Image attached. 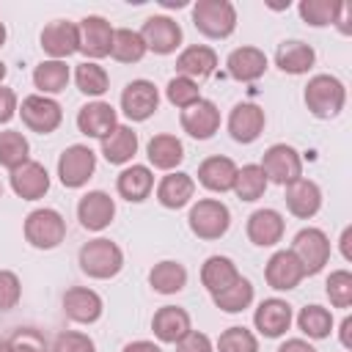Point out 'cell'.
Here are the masks:
<instances>
[{
	"label": "cell",
	"mask_w": 352,
	"mask_h": 352,
	"mask_svg": "<svg viewBox=\"0 0 352 352\" xmlns=\"http://www.w3.org/2000/svg\"><path fill=\"white\" fill-rule=\"evenodd\" d=\"M80 270L94 278V280H107V278H116L124 267V250L113 242V239H104V236H96V239H88L82 248H80Z\"/></svg>",
	"instance_id": "6da1fadb"
},
{
	"label": "cell",
	"mask_w": 352,
	"mask_h": 352,
	"mask_svg": "<svg viewBox=\"0 0 352 352\" xmlns=\"http://www.w3.org/2000/svg\"><path fill=\"white\" fill-rule=\"evenodd\" d=\"M302 99L316 118H336L346 104V88L333 74H314L305 85Z\"/></svg>",
	"instance_id": "7a4b0ae2"
},
{
	"label": "cell",
	"mask_w": 352,
	"mask_h": 352,
	"mask_svg": "<svg viewBox=\"0 0 352 352\" xmlns=\"http://www.w3.org/2000/svg\"><path fill=\"white\" fill-rule=\"evenodd\" d=\"M192 25L206 38H228L236 30V8L231 0H198L192 6Z\"/></svg>",
	"instance_id": "3957f363"
},
{
	"label": "cell",
	"mask_w": 352,
	"mask_h": 352,
	"mask_svg": "<svg viewBox=\"0 0 352 352\" xmlns=\"http://www.w3.org/2000/svg\"><path fill=\"white\" fill-rule=\"evenodd\" d=\"M22 231H25L28 245H33L36 250H52L66 239V220L58 209L41 206L25 217Z\"/></svg>",
	"instance_id": "277c9868"
},
{
	"label": "cell",
	"mask_w": 352,
	"mask_h": 352,
	"mask_svg": "<svg viewBox=\"0 0 352 352\" xmlns=\"http://www.w3.org/2000/svg\"><path fill=\"white\" fill-rule=\"evenodd\" d=\"M187 223H190V231L198 236V239H220L228 226H231V212L223 201L217 198H201L190 206V214H187Z\"/></svg>",
	"instance_id": "5b68a950"
},
{
	"label": "cell",
	"mask_w": 352,
	"mask_h": 352,
	"mask_svg": "<svg viewBox=\"0 0 352 352\" xmlns=\"http://www.w3.org/2000/svg\"><path fill=\"white\" fill-rule=\"evenodd\" d=\"M294 258L300 261L302 272L305 275H319L324 270V264L330 261V239L322 228H300L292 239V248Z\"/></svg>",
	"instance_id": "8992f818"
},
{
	"label": "cell",
	"mask_w": 352,
	"mask_h": 352,
	"mask_svg": "<svg viewBox=\"0 0 352 352\" xmlns=\"http://www.w3.org/2000/svg\"><path fill=\"white\" fill-rule=\"evenodd\" d=\"M261 170L267 176V182L286 187V184L302 179V157L289 143H272L261 157Z\"/></svg>",
	"instance_id": "52a82bcc"
},
{
	"label": "cell",
	"mask_w": 352,
	"mask_h": 352,
	"mask_svg": "<svg viewBox=\"0 0 352 352\" xmlns=\"http://www.w3.org/2000/svg\"><path fill=\"white\" fill-rule=\"evenodd\" d=\"M138 33H140L146 50L154 52V55H170V52H176V50L182 47V38H184L182 25H179L173 16H168V14H154V16H148V19L140 25Z\"/></svg>",
	"instance_id": "ba28073f"
},
{
	"label": "cell",
	"mask_w": 352,
	"mask_h": 352,
	"mask_svg": "<svg viewBox=\"0 0 352 352\" xmlns=\"http://www.w3.org/2000/svg\"><path fill=\"white\" fill-rule=\"evenodd\" d=\"M94 170H96V154L85 143H74L58 157V179L69 190H77V187L88 184Z\"/></svg>",
	"instance_id": "9c48e42d"
},
{
	"label": "cell",
	"mask_w": 352,
	"mask_h": 352,
	"mask_svg": "<svg viewBox=\"0 0 352 352\" xmlns=\"http://www.w3.org/2000/svg\"><path fill=\"white\" fill-rule=\"evenodd\" d=\"M19 116H22V124L30 129V132H38V135H50L60 126L63 121V110L60 104L52 99V96H41V94H30L22 99L19 104Z\"/></svg>",
	"instance_id": "30bf717a"
},
{
	"label": "cell",
	"mask_w": 352,
	"mask_h": 352,
	"mask_svg": "<svg viewBox=\"0 0 352 352\" xmlns=\"http://www.w3.org/2000/svg\"><path fill=\"white\" fill-rule=\"evenodd\" d=\"M77 30H80V52L88 60H99V58H107L110 55L116 28L104 16L88 14V16H82L77 22Z\"/></svg>",
	"instance_id": "8fae6325"
},
{
	"label": "cell",
	"mask_w": 352,
	"mask_h": 352,
	"mask_svg": "<svg viewBox=\"0 0 352 352\" xmlns=\"http://www.w3.org/2000/svg\"><path fill=\"white\" fill-rule=\"evenodd\" d=\"M160 107V91L151 80H132L121 91V113L129 121H148Z\"/></svg>",
	"instance_id": "7c38bea8"
},
{
	"label": "cell",
	"mask_w": 352,
	"mask_h": 352,
	"mask_svg": "<svg viewBox=\"0 0 352 352\" xmlns=\"http://www.w3.org/2000/svg\"><path fill=\"white\" fill-rule=\"evenodd\" d=\"M41 50L50 55V60H66L69 55L80 52V30L77 22L69 19H52L41 30Z\"/></svg>",
	"instance_id": "4fadbf2b"
},
{
	"label": "cell",
	"mask_w": 352,
	"mask_h": 352,
	"mask_svg": "<svg viewBox=\"0 0 352 352\" xmlns=\"http://www.w3.org/2000/svg\"><path fill=\"white\" fill-rule=\"evenodd\" d=\"M116 217V201L104 190H91L77 204V220L85 231H102Z\"/></svg>",
	"instance_id": "5bb4252c"
},
{
	"label": "cell",
	"mask_w": 352,
	"mask_h": 352,
	"mask_svg": "<svg viewBox=\"0 0 352 352\" xmlns=\"http://www.w3.org/2000/svg\"><path fill=\"white\" fill-rule=\"evenodd\" d=\"M253 324L264 338H280L292 327V305L280 297H267L253 311Z\"/></svg>",
	"instance_id": "9a60e30c"
},
{
	"label": "cell",
	"mask_w": 352,
	"mask_h": 352,
	"mask_svg": "<svg viewBox=\"0 0 352 352\" xmlns=\"http://www.w3.org/2000/svg\"><path fill=\"white\" fill-rule=\"evenodd\" d=\"M179 121H182V129H184L190 138H195V140H209V138L220 129V110H217L214 102L198 99L195 104H190V107L182 110Z\"/></svg>",
	"instance_id": "2e32d148"
},
{
	"label": "cell",
	"mask_w": 352,
	"mask_h": 352,
	"mask_svg": "<svg viewBox=\"0 0 352 352\" xmlns=\"http://www.w3.org/2000/svg\"><path fill=\"white\" fill-rule=\"evenodd\" d=\"M118 126V113L110 102H88L77 110V129L85 138H107Z\"/></svg>",
	"instance_id": "e0dca14e"
},
{
	"label": "cell",
	"mask_w": 352,
	"mask_h": 352,
	"mask_svg": "<svg viewBox=\"0 0 352 352\" xmlns=\"http://www.w3.org/2000/svg\"><path fill=\"white\" fill-rule=\"evenodd\" d=\"M264 110L253 102H239L234 104V110L228 113V135L236 140V143H253L258 140V135L264 132Z\"/></svg>",
	"instance_id": "ac0fdd59"
},
{
	"label": "cell",
	"mask_w": 352,
	"mask_h": 352,
	"mask_svg": "<svg viewBox=\"0 0 352 352\" xmlns=\"http://www.w3.org/2000/svg\"><path fill=\"white\" fill-rule=\"evenodd\" d=\"M264 278L270 283V289L275 292H292L300 286V280L305 278L300 261L294 258L292 250H275L264 267Z\"/></svg>",
	"instance_id": "d6986e66"
},
{
	"label": "cell",
	"mask_w": 352,
	"mask_h": 352,
	"mask_svg": "<svg viewBox=\"0 0 352 352\" xmlns=\"http://www.w3.org/2000/svg\"><path fill=\"white\" fill-rule=\"evenodd\" d=\"M102 311H104V302H102V297L94 289H88V286H72V289H66V294H63V314L72 322H77V324H94V322H99Z\"/></svg>",
	"instance_id": "ffe728a7"
},
{
	"label": "cell",
	"mask_w": 352,
	"mask_h": 352,
	"mask_svg": "<svg viewBox=\"0 0 352 352\" xmlns=\"http://www.w3.org/2000/svg\"><path fill=\"white\" fill-rule=\"evenodd\" d=\"M11 190L22 198V201H38L47 195L50 190V173L41 162L28 160L19 168L11 170Z\"/></svg>",
	"instance_id": "44dd1931"
},
{
	"label": "cell",
	"mask_w": 352,
	"mask_h": 352,
	"mask_svg": "<svg viewBox=\"0 0 352 352\" xmlns=\"http://www.w3.org/2000/svg\"><path fill=\"white\" fill-rule=\"evenodd\" d=\"M245 231H248V239L258 248H272L283 239V231H286V220L278 209H256L248 223H245Z\"/></svg>",
	"instance_id": "7402d4cb"
},
{
	"label": "cell",
	"mask_w": 352,
	"mask_h": 352,
	"mask_svg": "<svg viewBox=\"0 0 352 352\" xmlns=\"http://www.w3.org/2000/svg\"><path fill=\"white\" fill-rule=\"evenodd\" d=\"M151 330H154V338L157 341H162V344H179L192 330V322H190V314L184 308H179V305H162L151 316Z\"/></svg>",
	"instance_id": "603a6c76"
},
{
	"label": "cell",
	"mask_w": 352,
	"mask_h": 352,
	"mask_svg": "<svg viewBox=\"0 0 352 352\" xmlns=\"http://www.w3.org/2000/svg\"><path fill=\"white\" fill-rule=\"evenodd\" d=\"M214 69H217V52L206 44H190L176 58V74L192 82L206 80L209 74H214Z\"/></svg>",
	"instance_id": "cb8c5ba5"
},
{
	"label": "cell",
	"mask_w": 352,
	"mask_h": 352,
	"mask_svg": "<svg viewBox=\"0 0 352 352\" xmlns=\"http://www.w3.org/2000/svg\"><path fill=\"white\" fill-rule=\"evenodd\" d=\"M226 69L236 82H256L267 72V55L258 47H236L228 52Z\"/></svg>",
	"instance_id": "d4e9b609"
},
{
	"label": "cell",
	"mask_w": 352,
	"mask_h": 352,
	"mask_svg": "<svg viewBox=\"0 0 352 352\" xmlns=\"http://www.w3.org/2000/svg\"><path fill=\"white\" fill-rule=\"evenodd\" d=\"M286 209L300 217V220H311L319 209H322V190L316 182L311 179H297L292 184H286Z\"/></svg>",
	"instance_id": "484cf974"
},
{
	"label": "cell",
	"mask_w": 352,
	"mask_h": 352,
	"mask_svg": "<svg viewBox=\"0 0 352 352\" xmlns=\"http://www.w3.org/2000/svg\"><path fill=\"white\" fill-rule=\"evenodd\" d=\"M234 179H236V162L231 157L214 154L198 165V182L209 192H228L234 187Z\"/></svg>",
	"instance_id": "4316f807"
},
{
	"label": "cell",
	"mask_w": 352,
	"mask_h": 352,
	"mask_svg": "<svg viewBox=\"0 0 352 352\" xmlns=\"http://www.w3.org/2000/svg\"><path fill=\"white\" fill-rule=\"evenodd\" d=\"M192 195H195V179L184 170H170L157 184V201L165 209H182L192 201Z\"/></svg>",
	"instance_id": "83f0119b"
},
{
	"label": "cell",
	"mask_w": 352,
	"mask_h": 352,
	"mask_svg": "<svg viewBox=\"0 0 352 352\" xmlns=\"http://www.w3.org/2000/svg\"><path fill=\"white\" fill-rule=\"evenodd\" d=\"M116 190L129 204L146 201L151 195V190H154V173H151V168L148 165H129V168H124L118 173V179H116Z\"/></svg>",
	"instance_id": "f1b7e54d"
},
{
	"label": "cell",
	"mask_w": 352,
	"mask_h": 352,
	"mask_svg": "<svg viewBox=\"0 0 352 352\" xmlns=\"http://www.w3.org/2000/svg\"><path fill=\"white\" fill-rule=\"evenodd\" d=\"M314 63H316L314 47L300 38H289V41L278 44V50H275V66L283 74H305Z\"/></svg>",
	"instance_id": "f546056e"
},
{
	"label": "cell",
	"mask_w": 352,
	"mask_h": 352,
	"mask_svg": "<svg viewBox=\"0 0 352 352\" xmlns=\"http://www.w3.org/2000/svg\"><path fill=\"white\" fill-rule=\"evenodd\" d=\"M138 154V132L126 124H118L107 138H102V157L110 165H126Z\"/></svg>",
	"instance_id": "4dcf8cb0"
},
{
	"label": "cell",
	"mask_w": 352,
	"mask_h": 352,
	"mask_svg": "<svg viewBox=\"0 0 352 352\" xmlns=\"http://www.w3.org/2000/svg\"><path fill=\"white\" fill-rule=\"evenodd\" d=\"M146 157H148V162H151L154 168L170 173V170L184 160V146H182V140H179L176 135L162 132V135H154V138L146 143Z\"/></svg>",
	"instance_id": "1f68e13d"
},
{
	"label": "cell",
	"mask_w": 352,
	"mask_h": 352,
	"mask_svg": "<svg viewBox=\"0 0 352 352\" xmlns=\"http://www.w3.org/2000/svg\"><path fill=\"white\" fill-rule=\"evenodd\" d=\"M236 278H239V270L228 256H209L201 267V283L209 294H217V292L228 289Z\"/></svg>",
	"instance_id": "d6a6232c"
},
{
	"label": "cell",
	"mask_w": 352,
	"mask_h": 352,
	"mask_svg": "<svg viewBox=\"0 0 352 352\" xmlns=\"http://www.w3.org/2000/svg\"><path fill=\"white\" fill-rule=\"evenodd\" d=\"M148 283L157 294H176L187 286V270L182 261H173V258H165L160 264L151 267L148 272Z\"/></svg>",
	"instance_id": "836d02e7"
},
{
	"label": "cell",
	"mask_w": 352,
	"mask_h": 352,
	"mask_svg": "<svg viewBox=\"0 0 352 352\" xmlns=\"http://www.w3.org/2000/svg\"><path fill=\"white\" fill-rule=\"evenodd\" d=\"M33 85L38 88L41 96L60 94L69 85V66H66V60H41L33 69Z\"/></svg>",
	"instance_id": "e575fe53"
},
{
	"label": "cell",
	"mask_w": 352,
	"mask_h": 352,
	"mask_svg": "<svg viewBox=\"0 0 352 352\" xmlns=\"http://www.w3.org/2000/svg\"><path fill=\"white\" fill-rule=\"evenodd\" d=\"M297 327L308 336V338H314V341H322V338H327L330 333H333V314L324 308V305H305V308H300V314H297Z\"/></svg>",
	"instance_id": "d590c367"
},
{
	"label": "cell",
	"mask_w": 352,
	"mask_h": 352,
	"mask_svg": "<svg viewBox=\"0 0 352 352\" xmlns=\"http://www.w3.org/2000/svg\"><path fill=\"white\" fill-rule=\"evenodd\" d=\"M146 52H148V50H146V44H143V38H140L138 30H132V28H118V30L113 33L110 55H113L118 63H138V60H143Z\"/></svg>",
	"instance_id": "8d00e7d4"
},
{
	"label": "cell",
	"mask_w": 352,
	"mask_h": 352,
	"mask_svg": "<svg viewBox=\"0 0 352 352\" xmlns=\"http://www.w3.org/2000/svg\"><path fill=\"white\" fill-rule=\"evenodd\" d=\"M212 302H214L220 311H226V314H239V311H245V308L253 302V283L239 275L228 289L212 294Z\"/></svg>",
	"instance_id": "74e56055"
},
{
	"label": "cell",
	"mask_w": 352,
	"mask_h": 352,
	"mask_svg": "<svg viewBox=\"0 0 352 352\" xmlns=\"http://www.w3.org/2000/svg\"><path fill=\"white\" fill-rule=\"evenodd\" d=\"M341 0H300L297 11L300 19L311 28H324V25H336L338 14H341Z\"/></svg>",
	"instance_id": "f35d334b"
},
{
	"label": "cell",
	"mask_w": 352,
	"mask_h": 352,
	"mask_svg": "<svg viewBox=\"0 0 352 352\" xmlns=\"http://www.w3.org/2000/svg\"><path fill=\"white\" fill-rule=\"evenodd\" d=\"M267 176L261 170V165H242L236 168V179H234V192L239 201H258L267 190Z\"/></svg>",
	"instance_id": "ab89813d"
},
{
	"label": "cell",
	"mask_w": 352,
	"mask_h": 352,
	"mask_svg": "<svg viewBox=\"0 0 352 352\" xmlns=\"http://www.w3.org/2000/svg\"><path fill=\"white\" fill-rule=\"evenodd\" d=\"M74 82H77V88H80L85 96H102V94H107V88H110V77H107L104 66H99L96 60H82V63H77V69H74Z\"/></svg>",
	"instance_id": "60d3db41"
},
{
	"label": "cell",
	"mask_w": 352,
	"mask_h": 352,
	"mask_svg": "<svg viewBox=\"0 0 352 352\" xmlns=\"http://www.w3.org/2000/svg\"><path fill=\"white\" fill-rule=\"evenodd\" d=\"M28 160H30V143H28V138L22 132H16V129L0 132V165L8 168V170H14V168H19Z\"/></svg>",
	"instance_id": "b9f144b4"
},
{
	"label": "cell",
	"mask_w": 352,
	"mask_h": 352,
	"mask_svg": "<svg viewBox=\"0 0 352 352\" xmlns=\"http://www.w3.org/2000/svg\"><path fill=\"white\" fill-rule=\"evenodd\" d=\"M214 352H258V338L248 327L234 324V327L220 333Z\"/></svg>",
	"instance_id": "7bdbcfd3"
},
{
	"label": "cell",
	"mask_w": 352,
	"mask_h": 352,
	"mask_svg": "<svg viewBox=\"0 0 352 352\" xmlns=\"http://www.w3.org/2000/svg\"><path fill=\"white\" fill-rule=\"evenodd\" d=\"M165 96H168V102H170L173 107L184 110V107H190V104H195V102L201 99V88H198V82H192V80L176 74V77L168 80Z\"/></svg>",
	"instance_id": "ee69618b"
},
{
	"label": "cell",
	"mask_w": 352,
	"mask_h": 352,
	"mask_svg": "<svg viewBox=\"0 0 352 352\" xmlns=\"http://www.w3.org/2000/svg\"><path fill=\"white\" fill-rule=\"evenodd\" d=\"M324 292L333 302V308H349L352 305V272L349 270H336L330 272Z\"/></svg>",
	"instance_id": "f6af8a7d"
},
{
	"label": "cell",
	"mask_w": 352,
	"mask_h": 352,
	"mask_svg": "<svg viewBox=\"0 0 352 352\" xmlns=\"http://www.w3.org/2000/svg\"><path fill=\"white\" fill-rule=\"evenodd\" d=\"M8 344H11L14 352H50L44 333L36 330V327H19V330H14V336L8 338Z\"/></svg>",
	"instance_id": "bcb514c9"
},
{
	"label": "cell",
	"mask_w": 352,
	"mask_h": 352,
	"mask_svg": "<svg viewBox=\"0 0 352 352\" xmlns=\"http://www.w3.org/2000/svg\"><path fill=\"white\" fill-rule=\"evenodd\" d=\"M50 352H96V344L91 336H85L80 330H63L55 336Z\"/></svg>",
	"instance_id": "7dc6e473"
},
{
	"label": "cell",
	"mask_w": 352,
	"mask_h": 352,
	"mask_svg": "<svg viewBox=\"0 0 352 352\" xmlns=\"http://www.w3.org/2000/svg\"><path fill=\"white\" fill-rule=\"evenodd\" d=\"M22 297V280L11 270H0V311H11L19 305Z\"/></svg>",
	"instance_id": "c3c4849f"
},
{
	"label": "cell",
	"mask_w": 352,
	"mask_h": 352,
	"mask_svg": "<svg viewBox=\"0 0 352 352\" xmlns=\"http://www.w3.org/2000/svg\"><path fill=\"white\" fill-rule=\"evenodd\" d=\"M176 352H214V344L206 333L201 330H190L179 344H176Z\"/></svg>",
	"instance_id": "681fc988"
},
{
	"label": "cell",
	"mask_w": 352,
	"mask_h": 352,
	"mask_svg": "<svg viewBox=\"0 0 352 352\" xmlns=\"http://www.w3.org/2000/svg\"><path fill=\"white\" fill-rule=\"evenodd\" d=\"M19 110V102H16V94L14 88H6L0 85V124H8Z\"/></svg>",
	"instance_id": "f907efd6"
},
{
	"label": "cell",
	"mask_w": 352,
	"mask_h": 352,
	"mask_svg": "<svg viewBox=\"0 0 352 352\" xmlns=\"http://www.w3.org/2000/svg\"><path fill=\"white\" fill-rule=\"evenodd\" d=\"M278 352H316L305 338H286L280 346H278Z\"/></svg>",
	"instance_id": "816d5d0a"
},
{
	"label": "cell",
	"mask_w": 352,
	"mask_h": 352,
	"mask_svg": "<svg viewBox=\"0 0 352 352\" xmlns=\"http://www.w3.org/2000/svg\"><path fill=\"white\" fill-rule=\"evenodd\" d=\"M121 352H162V349H160V344H154V341H129Z\"/></svg>",
	"instance_id": "f5cc1de1"
},
{
	"label": "cell",
	"mask_w": 352,
	"mask_h": 352,
	"mask_svg": "<svg viewBox=\"0 0 352 352\" xmlns=\"http://www.w3.org/2000/svg\"><path fill=\"white\" fill-rule=\"evenodd\" d=\"M349 14H352V6H349V3H344V6H341V14H338V19H336V28H338L344 36H349V33H352V28H349Z\"/></svg>",
	"instance_id": "db71d44e"
},
{
	"label": "cell",
	"mask_w": 352,
	"mask_h": 352,
	"mask_svg": "<svg viewBox=\"0 0 352 352\" xmlns=\"http://www.w3.org/2000/svg\"><path fill=\"white\" fill-rule=\"evenodd\" d=\"M338 336H341V344H344L346 349H352V316H344Z\"/></svg>",
	"instance_id": "11a10c76"
},
{
	"label": "cell",
	"mask_w": 352,
	"mask_h": 352,
	"mask_svg": "<svg viewBox=\"0 0 352 352\" xmlns=\"http://www.w3.org/2000/svg\"><path fill=\"white\" fill-rule=\"evenodd\" d=\"M349 239H352V228L346 226V228H344V234H341V256H344L346 261L352 258V250H349Z\"/></svg>",
	"instance_id": "9f6ffc18"
},
{
	"label": "cell",
	"mask_w": 352,
	"mask_h": 352,
	"mask_svg": "<svg viewBox=\"0 0 352 352\" xmlns=\"http://www.w3.org/2000/svg\"><path fill=\"white\" fill-rule=\"evenodd\" d=\"M0 352H14L11 344H8V338H0Z\"/></svg>",
	"instance_id": "6f0895ef"
},
{
	"label": "cell",
	"mask_w": 352,
	"mask_h": 352,
	"mask_svg": "<svg viewBox=\"0 0 352 352\" xmlns=\"http://www.w3.org/2000/svg\"><path fill=\"white\" fill-rule=\"evenodd\" d=\"M3 44H6V25L0 22V47H3Z\"/></svg>",
	"instance_id": "680465c9"
},
{
	"label": "cell",
	"mask_w": 352,
	"mask_h": 352,
	"mask_svg": "<svg viewBox=\"0 0 352 352\" xmlns=\"http://www.w3.org/2000/svg\"><path fill=\"white\" fill-rule=\"evenodd\" d=\"M6 72H8V69H6V63H3V60H0V82H3V80H6Z\"/></svg>",
	"instance_id": "91938a15"
},
{
	"label": "cell",
	"mask_w": 352,
	"mask_h": 352,
	"mask_svg": "<svg viewBox=\"0 0 352 352\" xmlns=\"http://www.w3.org/2000/svg\"><path fill=\"white\" fill-rule=\"evenodd\" d=\"M0 198H3V184H0Z\"/></svg>",
	"instance_id": "94428289"
}]
</instances>
